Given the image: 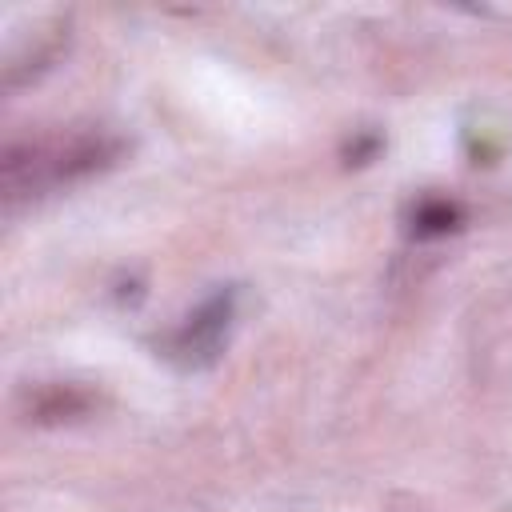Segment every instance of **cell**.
I'll return each mask as SVG.
<instances>
[{"label": "cell", "mask_w": 512, "mask_h": 512, "mask_svg": "<svg viewBox=\"0 0 512 512\" xmlns=\"http://www.w3.org/2000/svg\"><path fill=\"white\" fill-rule=\"evenodd\" d=\"M120 152L116 140L100 132H72V136H40L28 144H12L4 152V200H32L52 192L76 176L104 168Z\"/></svg>", "instance_id": "obj_1"}, {"label": "cell", "mask_w": 512, "mask_h": 512, "mask_svg": "<svg viewBox=\"0 0 512 512\" xmlns=\"http://www.w3.org/2000/svg\"><path fill=\"white\" fill-rule=\"evenodd\" d=\"M232 320H236V288H220L160 340V356L188 372L212 368L228 344Z\"/></svg>", "instance_id": "obj_2"}, {"label": "cell", "mask_w": 512, "mask_h": 512, "mask_svg": "<svg viewBox=\"0 0 512 512\" xmlns=\"http://www.w3.org/2000/svg\"><path fill=\"white\" fill-rule=\"evenodd\" d=\"M460 220H464L460 204H452V200H420V204L412 208V216H408V228H412V236L428 240V236H448V232H456Z\"/></svg>", "instance_id": "obj_3"}]
</instances>
